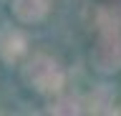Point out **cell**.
<instances>
[{"label": "cell", "mask_w": 121, "mask_h": 116, "mask_svg": "<svg viewBox=\"0 0 121 116\" xmlns=\"http://www.w3.org/2000/svg\"><path fill=\"white\" fill-rule=\"evenodd\" d=\"M91 66L98 73L121 71V5H98L93 10Z\"/></svg>", "instance_id": "cell-1"}, {"label": "cell", "mask_w": 121, "mask_h": 116, "mask_svg": "<svg viewBox=\"0 0 121 116\" xmlns=\"http://www.w3.org/2000/svg\"><path fill=\"white\" fill-rule=\"evenodd\" d=\"M23 81L28 88H33L35 93L43 96H56L63 91L66 86V71L58 63V58H53L51 53L38 51L25 61L23 66Z\"/></svg>", "instance_id": "cell-2"}, {"label": "cell", "mask_w": 121, "mask_h": 116, "mask_svg": "<svg viewBox=\"0 0 121 116\" xmlns=\"http://www.w3.org/2000/svg\"><path fill=\"white\" fill-rule=\"evenodd\" d=\"M25 53H28V35L15 25H3L0 28V58L5 63H18Z\"/></svg>", "instance_id": "cell-3"}, {"label": "cell", "mask_w": 121, "mask_h": 116, "mask_svg": "<svg viewBox=\"0 0 121 116\" xmlns=\"http://www.w3.org/2000/svg\"><path fill=\"white\" fill-rule=\"evenodd\" d=\"M53 0H13L10 13L18 23H40L48 18Z\"/></svg>", "instance_id": "cell-4"}, {"label": "cell", "mask_w": 121, "mask_h": 116, "mask_svg": "<svg viewBox=\"0 0 121 116\" xmlns=\"http://www.w3.org/2000/svg\"><path fill=\"white\" fill-rule=\"evenodd\" d=\"M113 99H111V88L108 86H98L96 91L88 96V101H83V106H88L86 111H93V114H106V111H111Z\"/></svg>", "instance_id": "cell-5"}, {"label": "cell", "mask_w": 121, "mask_h": 116, "mask_svg": "<svg viewBox=\"0 0 121 116\" xmlns=\"http://www.w3.org/2000/svg\"><path fill=\"white\" fill-rule=\"evenodd\" d=\"M56 96L58 99L48 106L51 114H81L83 111V99H78V96H60V93H56Z\"/></svg>", "instance_id": "cell-6"}, {"label": "cell", "mask_w": 121, "mask_h": 116, "mask_svg": "<svg viewBox=\"0 0 121 116\" xmlns=\"http://www.w3.org/2000/svg\"><path fill=\"white\" fill-rule=\"evenodd\" d=\"M113 3H121V0H113Z\"/></svg>", "instance_id": "cell-7"}]
</instances>
